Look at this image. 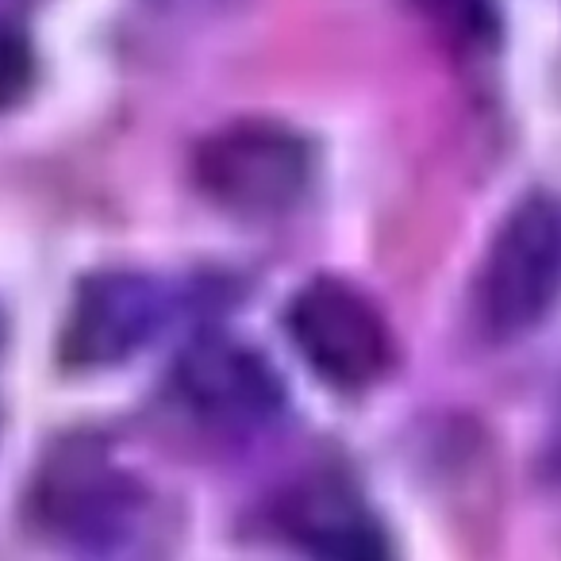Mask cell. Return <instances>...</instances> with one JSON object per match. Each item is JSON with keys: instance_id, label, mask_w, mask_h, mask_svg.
<instances>
[{"instance_id": "cell-1", "label": "cell", "mask_w": 561, "mask_h": 561, "mask_svg": "<svg viewBox=\"0 0 561 561\" xmlns=\"http://www.w3.org/2000/svg\"><path fill=\"white\" fill-rule=\"evenodd\" d=\"M312 150L273 119L219 127L196 150V185L234 216H277L305 196Z\"/></svg>"}, {"instance_id": "cell-2", "label": "cell", "mask_w": 561, "mask_h": 561, "mask_svg": "<svg viewBox=\"0 0 561 561\" xmlns=\"http://www.w3.org/2000/svg\"><path fill=\"white\" fill-rule=\"evenodd\" d=\"M561 297V204L527 196L507 211L481 273V316L512 339L538 328Z\"/></svg>"}, {"instance_id": "cell-3", "label": "cell", "mask_w": 561, "mask_h": 561, "mask_svg": "<svg viewBox=\"0 0 561 561\" xmlns=\"http://www.w3.org/2000/svg\"><path fill=\"white\" fill-rule=\"evenodd\" d=\"M293 346L316 377L335 389H366L389 369L392 339L374 300L343 280H312L285 316Z\"/></svg>"}, {"instance_id": "cell-4", "label": "cell", "mask_w": 561, "mask_h": 561, "mask_svg": "<svg viewBox=\"0 0 561 561\" xmlns=\"http://www.w3.org/2000/svg\"><path fill=\"white\" fill-rule=\"evenodd\" d=\"M178 392L204 423L224 431H250L270 423L285 404L273 366L234 339L208 335L178 362Z\"/></svg>"}, {"instance_id": "cell-5", "label": "cell", "mask_w": 561, "mask_h": 561, "mask_svg": "<svg viewBox=\"0 0 561 561\" xmlns=\"http://www.w3.org/2000/svg\"><path fill=\"white\" fill-rule=\"evenodd\" d=\"M162 293L142 273H96L78 289L66 316L62 351L73 366L124 362L154 335Z\"/></svg>"}, {"instance_id": "cell-6", "label": "cell", "mask_w": 561, "mask_h": 561, "mask_svg": "<svg viewBox=\"0 0 561 561\" xmlns=\"http://www.w3.org/2000/svg\"><path fill=\"white\" fill-rule=\"evenodd\" d=\"M280 530L308 561H397L369 504L339 477H308L277 507Z\"/></svg>"}, {"instance_id": "cell-7", "label": "cell", "mask_w": 561, "mask_h": 561, "mask_svg": "<svg viewBox=\"0 0 561 561\" xmlns=\"http://www.w3.org/2000/svg\"><path fill=\"white\" fill-rule=\"evenodd\" d=\"M43 519L66 538L104 542L124 530L135 512V489L119 469L89 450H70L43 477Z\"/></svg>"}, {"instance_id": "cell-8", "label": "cell", "mask_w": 561, "mask_h": 561, "mask_svg": "<svg viewBox=\"0 0 561 561\" xmlns=\"http://www.w3.org/2000/svg\"><path fill=\"white\" fill-rule=\"evenodd\" d=\"M427 20L458 43H481L492 35L489 0H415Z\"/></svg>"}, {"instance_id": "cell-9", "label": "cell", "mask_w": 561, "mask_h": 561, "mask_svg": "<svg viewBox=\"0 0 561 561\" xmlns=\"http://www.w3.org/2000/svg\"><path fill=\"white\" fill-rule=\"evenodd\" d=\"M32 78V55H27V43L16 32L0 27V104L16 101L27 89Z\"/></svg>"}]
</instances>
